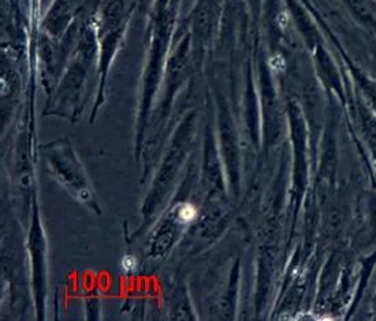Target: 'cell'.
<instances>
[{"mask_svg": "<svg viewBox=\"0 0 376 321\" xmlns=\"http://www.w3.org/2000/svg\"><path fill=\"white\" fill-rule=\"evenodd\" d=\"M194 216H196V209L192 205H184L182 209L179 211V217L184 222H190L194 219Z\"/></svg>", "mask_w": 376, "mask_h": 321, "instance_id": "cell-1", "label": "cell"}, {"mask_svg": "<svg viewBox=\"0 0 376 321\" xmlns=\"http://www.w3.org/2000/svg\"><path fill=\"white\" fill-rule=\"evenodd\" d=\"M137 267V261L134 257H131V256H126V257H123L122 260V268L125 269V272H131V271H134Z\"/></svg>", "mask_w": 376, "mask_h": 321, "instance_id": "cell-2", "label": "cell"}]
</instances>
